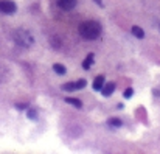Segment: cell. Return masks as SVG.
Segmentation results:
<instances>
[{"mask_svg": "<svg viewBox=\"0 0 160 154\" xmlns=\"http://www.w3.org/2000/svg\"><path fill=\"white\" fill-rule=\"evenodd\" d=\"M101 31L103 28L97 20H86L79 25V34L86 41H95L97 38H100Z\"/></svg>", "mask_w": 160, "mask_h": 154, "instance_id": "cell-1", "label": "cell"}, {"mask_svg": "<svg viewBox=\"0 0 160 154\" xmlns=\"http://www.w3.org/2000/svg\"><path fill=\"white\" fill-rule=\"evenodd\" d=\"M12 39H14V42H16L19 47H22V49H30V47L34 44V38L31 36V33L27 31V30H22V28L14 31Z\"/></svg>", "mask_w": 160, "mask_h": 154, "instance_id": "cell-2", "label": "cell"}, {"mask_svg": "<svg viewBox=\"0 0 160 154\" xmlns=\"http://www.w3.org/2000/svg\"><path fill=\"white\" fill-rule=\"evenodd\" d=\"M86 80H78V81H70V83H65L62 84V90L64 92H76V90H81L86 87Z\"/></svg>", "mask_w": 160, "mask_h": 154, "instance_id": "cell-3", "label": "cell"}, {"mask_svg": "<svg viewBox=\"0 0 160 154\" xmlns=\"http://www.w3.org/2000/svg\"><path fill=\"white\" fill-rule=\"evenodd\" d=\"M17 11V6L12 0H0V13L3 14H14Z\"/></svg>", "mask_w": 160, "mask_h": 154, "instance_id": "cell-4", "label": "cell"}, {"mask_svg": "<svg viewBox=\"0 0 160 154\" xmlns=\"http://www.w3.org/2000/svg\"><path fill=\"white\" fill-rule=\"evenodd\" d=\"M76 3H78V0H56V5H58L61 9H64V11L73 9V8L76 6Z\"/></svg>", "mask_w": 160, "mask_h": 154, "instance_id": "cell-5", "label": "cell"}, {"mask_svg": "<svg viewBox=\"0 0 160 154\" xmlns=\"http://www.w3.org/2000/svg\"><path fill=\"white\" fill-rule=\"evenodd\" d=\"M113 90H115V83H107L106 86H103V89L100 90L101 94H103V97H110L112 94H113Z\"/></svg>", "mask_w": 160, "mask_h": 154, "instance_id": "cell-6", "label": "cell"}, {"mask_svg": "<svg viewBox=\"0 0 160 154\" xmlns=\"http://www.w3.org/2000/svg\"><path fill=\"white\" fill-rule=\"evenodd\" d=\"M103 84H104V75H98L93 81V90L95 92H100L103 89Z\"/></svg>", "mask_w": 160, "mask_h": 154, "instance_id": "cell-7", "label": "cell"}, {"mask_svg": "<svg viewBox=\"0 0 160 154\" xmlns=\"http://www.w3.org/2000/svg\"><path fill=\"white\" fill-rule=\"evenodd\" d=\"M93 58H95L93 53H89V54H87V58L82 61V69H84V70H89V69L92 67V64H93Z\"/></svg>", "mask_w": 160, "mask_h": 154, "instance_id": "cell-8", "label": "cell"}, {"mask_svg": "<svg viewBox=\"0 0 160 154\" xmlns=\"http://www.w3.org/2000/svg\"><path fill=\"white\" fill-rule=\"evenodd\" d=\"M131 31H132V34H134L137 39H143V38H145V31H143V28H142V27L134 25V27L131 28Z\"/></svg>", "mask_w": 160, "mask_h": 154, "instance_id": "cell-9", "label": "cell"}, {"mask_svg": "<svg viewBox=\"0 0 160 154\" xmlns=\"http://www.w3.org/2000/svg\"><path fill=\"white\" fill-rule=\"evenodd\" d=\"M107 125L112 126V128H121L123 126V121L120 118H109L107 120Z\"/></svg>", "mask_w": 160, "mask_h": 154, "instance_id": "cell-10", "label": "cell"}, {"mask_svg": "<svg viewBox=\"0 0 160 154\" xmlns=\"http://www.w3.org/2000/svg\"><path fill=\"white\" fill-rule=\"evenodd\" d=\"M53 70L58 73V75H65V67L62 65V64H59V62H56V64H53Z\"/></svg>", "mask_w": 160, "mask_h": 154, "instance_id": "cell-11", "label": "cell"}, {"mask_svg": "<svg viewBox=\"0 0 160 154\" xmlns=\"http://www.w3.org/2000/svg\"><path fill=\"white\" fill-rule=\"evenodd\" d=\"M65 103H68V104H72V106H75V107H78V109L82 107V103L79 101L78 98H65Z\"/></svg>", "mask_w": 160, "mask_h": 154, "instance_id": "cell-12", "label": "cell"}, {"mask_svg": "<svg viewBox=\"0 0 160 154\" xmlns=\"http://www.w3.org/2000/svg\"><path fill=\"white\" fill-rule=\"evenodd\" d=\"M27 117H28L30 120H36V118H38V112H36L34 109H28V112H27Z\"/></svg>", "mask_w": 160, "mask_h": 154, "instance_id": "cell-13", "label": "cell"}, {"mask_svg": "<svg viewBox=\"0 0 160 154\" xmlns=\"http://www.w3.org/2000/svg\"><path fill=\"white\" fill-rule=\"evenodd\" d=\"M132 94H134V89H131V87H129V89H126V90H124V98H131V97H132Z\"/></svg>", "mask_w": 160, "mask_h": 154, "instance_id": "cell-14", "label": "cell"}, {"mask_svg": "<svg viewBox=\"0 0 160 154\" xmlns=\"http://www.w3.org/2000/svg\"><path fill=\"white\" fill-rule=\"evenodd\" d=\"M27 107H28L27 103H17V104H16V109H19V110H23V109H27Z\"/></svg>", "mask_w": 160, "mask_h": 154, "instance_id": "cell-15", "label": "cell"}, {"mask_svg": "<svg viewBox=\"0 0 160 154\" xmlns=\"http://www.w3.org/2000/svg\"><path fill=\"white\" fill-rule=\"evenodd\" d=\"M52 44H53L54 49H59V47H61V41H58V38H53V39H52Z\"/></svg>", "mask_w": 160, "mask_h": 154, "instance_id": "cell-16", "label": "cell"}, {"mask_svg": "<svg viewBox=\"0 0 160 154\" xmlns=\"http://www.w3.org/2000/svg\"><path fill=\"white\" fill-rule=\"evenodd\" d=\"M152 94H154V97H160V86L159 87H156V89L152 90Z\"/></svg>", "mask_w": 160, "mask_h": 154, "instance_id": "cell-17", "label": "cell"}, {"mask_svg": "<svg viewBox=\"0 0 160 154\" xmlns=\"http://www.w3.org/2000/svg\"><path fill=\"white\" fill-rule=\"evenodd\" d=\"M93 2H95L98 6H103V0H93Z\"/></svg>", "mask_w": 160, "mask_h": 154, "instance_id": "cell-18", "label": "cell"}, {"mask_svg": "<svg viewBox=\"0 0 160 154\" xmlns=\"http://www.w3.org/2000/svg\"><path fill=\"white\" fill-rule=\"evenodd\" d=\"M159 28H160V25H159Z\"/></svg>", "mask_w": 160, "mask_h": 154, "instance_id": "cell-19", "label": "cell"}]
</instances>
